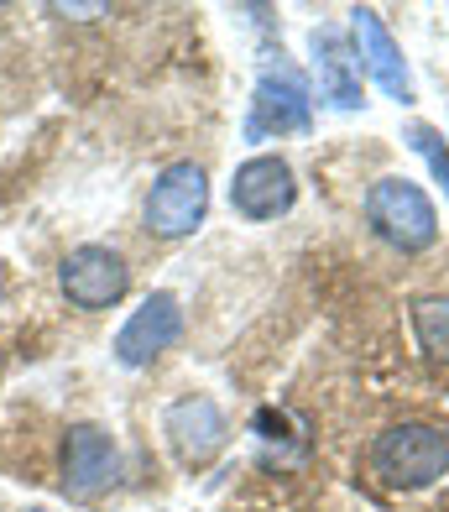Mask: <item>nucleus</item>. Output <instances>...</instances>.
Segmentation results:
<instances>
[{
    "mask_svg": "<svg viewBox=\"0 0 449 512\" xmlns=\"http://www.w3.org/2000/svg\"><path fill=\"white\" fill-rule=\"evenodd\" d=\"M361 209H366L371 236L387 241L392 251H403V256H418V251H429L439 241V204L408 173L376 178L371 189H366V204Z\"/></svg>",
    "mask_w": 449,
    "mask_h": 512,
    "instance_id": "nucleus-1",
    "label": "nucleus"
},
{
    "mask_svg": "<svg viewBox=\"0 0 449 512\" xmlns=\"http://www.w3.org/2000/svg\"><path fill=\"white\" fill-rule=\"evenodd\" d=\"M371 471L382 476L392 492H423L449 476V434L439 424H392L371 439Z\"/></svg>",
    "mask_w": 449,
    "mask_h": 512,
    "instance_id": "nucleus-2",
    "label": "nucleus"
},
{
    "mask_svg": "<svg viewBox=\"0 0 449 512\" xmlns=\"http://www.w3.org/2000/svg\"><path fill=\"white\" fill-rule=\"evenodd\" d=\"M204 215H209V173L199 162H168V168L157 173L152 194H147V209H141L147 236L183 241L204 225Z\"/></svg>",
    "mask_w": 449,
    "mask_h": 512,
    "instance_id": "nucleus-3",
    "label": "nucleus"
},
{
    "mask_svg": "<svg viewBox=\"0 0 449 512\" xmlns=\"http://www.w3.org/2000/svg\"><path fill=\"white\" fill-rule=\"evenodd\" d=\"M350 48H356L361 74L382 89L387 100H397V105H413V100H418L413 68H408V58H403V42L392 37V27L382 21V11H371V6L350 11Z\"/></svg>",
    "mask_w": 449,
    "mask_h": 512,
    "instance_id": "nucleus-4",
    "label": "nucleus"
},
{
    "mask_svg": "<svg viewBox=\"0 0 449 512\" xmlns=\"http://www.w3.org/2000/svg\"><path fill=\"white\" fill-rule=\"evenodd\" d=\"M314 126V89L303 74L277 63V74L256 79L251 115H246V142H267V136H303Z\"/></svg>",
    "mask_w": 449,
    "mask_h": 512,
    "instance_id": "nucleus-5",
    "label": "nucleus"
},
{
    "mask_svg": "<svg viewBox=\"0 0 449 512\" xmlns=\"http://www.w3.org/2000/svg\"><path fill=\"white\" fill-rule=\"evenodd\" d=\"M58 283L68 293V304L94 314V309H110V304H121V298H126L131 267H126V256L110 251V246H79V251L63 256Z\"/></svg>",
    "mask_w": 449,
    "mask_h": 512,
    "instance_id": "nucleus-6",
    "label": "nucleus"
},
{
    "mask_svg": "<svg viewBox=\"0 0 449 512\" xmlns=\"http://www.w3.org/2000/svg\"><path fill=\"white\" fill-rule=\"evenodd\" d=\"M298 204V178L282 157H246L230 178V209L251 225H267Z\"/></svg>",
    "mask_w": 449,
    "mask_h": 512,
    "instance_id": "nucleus-7",
    "label": "nucleus"
},
{
    "mask_svg": "<svg viewBox=\"0 0 449 512\" xmlns=\"http://www.w3.org/2000/svg\"><path fill=\"white\" fill-rule=\"evenodd\" d=\"M162 434H168V445L183 465H209L225 439H230V424L215 398H204V392H188V398H178L168 413H162Z\"/></svg>",
    "mask_w": 449,
    "mask_h": 512,
    "instance_id": "nucleus-8",
    "label": "nucleus"
},
{
    "mask_svg": "<svg viewBox=\"0 0 449 512\" xmlns=\"http://www.w3.org/2000/svg\"><path fill=\"white\" fill-rule=\"evenodd\" d=\"M183 335V304L173 293H147L141 309L115 335V361L121 366H152L162 351H173Z\"/></svg>",
    "mask_w": 449,
    "mask_h": 512,
    "instance_id": "nucleus-9",
    "label": "nucleus"
},
{
    "mask_svg": "<svg viewBox=\"0 0 449 512\" xmlns=\"http://www.w3.org/2000/svg\"><path fill=\"white\" fill-rule=\"evenodd\" d=\"M121 481V450L100 424H74L63 439V492L68 497H100Z\"/></svg>",
    "mask_w": 449,
    "mask_h": 512,
    "instance_id": "nucleus-10",
    "label": "nucleus"
},
{
    "mask_svg": "<svg viewBox=\"0 0 449 512\" xmlns=\"http://www.w3.org/2000/svg\"><path fill=\"white\" fill-rule=\"evenodd\" d=\"M309 48H314V74H319V95L335 105V110H361V63L356 48L340 27H314L309 32Z\"/></svg>",
    "mask_w": 449,
    "mask_h": 512,
    "instance_id": "nucleus-11",
    "label": "nucleus"
},
{
    "mask_svg": "<svg viewBox=\"0 0 449 512\" xmlns=\"http://www.w3.org/2000/svg\"><path fill=\"white\" fill-rule=\"evenodd\" d=\"M408 324H413V340L418 351L449 366V293H423L408 304Z\"/></svg>",
    "mask_w": 449,
    "mask_h": 512,
    "instance_id": "nucleus-12",
    "label": "nucleus"
},
{
    "mask_svg": "<svg viewBox=\"0 0 449 512\" xmlns=\"http://www.w3.org/2000/svg\"><path fill=\"white\" fill-rule=\"evenodd\" d=\"M403 136H408V147L423 157V168H429V178L444 189V199H449V136H444L439 126H429V121H413Z\"/></svg>",
    "mask_w": 449,
    "mask_h": 512,
    "instance_id": "nucleus-13",
    "label": "nucleus"
},
{
    "mask_svg": "<svg viewBox=\"0 0 449 512\" xmlns=\"http://www.w3.org/2000/svg\"><path fill=\"white\" fill-rule=\"evenodd\" d=\"M53 16H105V6H53Z\"/></svg>",
    "mask_w": 449,
    "mask_h": 512,
    "instance_id": "nucleus-14",
    "label": "nucleus"
},
{
    "mask_svg": "<svg viewBox=\"0 0 449 512\" xmlns=\"http://www.w3.org/2000/svg\"><path fill=\"white\" fill-rule=\"evenodd\" d=\"M32 512H42V507H32Z\"/></svg>",
    "mask_w": 449,
    "mask_h": 512,
    "instance_id": "nucleus-15",
    "label": "nucleus"
}]
</instances>
